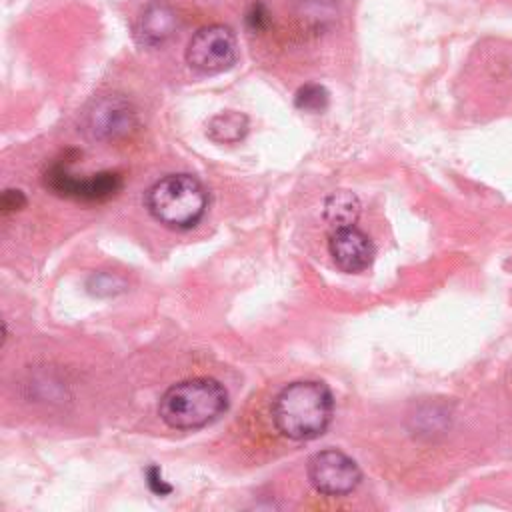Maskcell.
I'll return each instance as SVG.
<instances>
[{"mask_svg":"<svg viewBox=\"0 0 512 512\" xmlns=\"http://www.w3.org/2000/svg\"><path fill=\"white\" fill-rule=\"evenodd\" d=\"M206 134L218 144H236L248 134V118L234 110L220 112L208 120Z\"/></svg>","mask_w":512,"mask_h":512,"instance_id":"obj_10","label":"cell"},{"mask_svg":"<svg viewBox=\"0 0 512 512\" xmlns=\"http://www.w3.org/2000/svg\"><path fill=\"white\" fill-rule=\"evenodd\" d=\"M334 414L332 392L324 382L298 380L280 390L272 406L278 432L290 440L306 442L322 436Z\"/></svg>","mask_w":512,"mask_h":512,"instance_id":"obj_1","label":"cell"},{"mask_svg":"<svg viewBox=\"0 0 512 512\" xmlns=\"http://www.w3.org/2000/svg\"><path fill=\"white\" fill-rule=\"evenodd\" d=\"M228 408V392L214 378H190L170 386L158 404V414L170 428L198 430L218 420Z\"/></svg>","mask_w":512,"mask_h":512,"instance_id":"obj_2","label":"cell"},{"mask_svg":"<svg viewBox=\"0 0 512 512\" xmlns=\"http://www.w3.org/2000/svg\"><path fill=\"white\" fill-rule=\"evenodd\" d=\"M358 464L344 452L328 448L316 452L308 462L310 484L326 496H346L360 484Z\"/></svg>","mask_w":512,"mask_h":512,"instance_id":"obj_5","label":"cell"},{"mask_svg":"<svg viewBox=\"0 0 512 512\" xmlns=\"http://www.w3.org/2000/svg\"><path fill=\"white\" fill-rule=\"evenodd\" d=\"M328 250L334 264L348 274L364 272L372 264L376 254L370 236L354 224L334 228L328 240Z\"/></svg>","mask_w":512,"mask_h":512,"instance_id":"obj_8","label":"cell"},{"mask_svg":"<svg viewBox=\"0 0 512 512\" xmlns=\"http://www.w3.org/2000/svg\"><path fill=\"white\" fill-rule=\"evenodd\" d=\"M238 56L236 36L224 24H208L196 30L186 46V62L202 74H218L234 66Z\"/></svg>","mask_w":512,"mask_h":512,"instance_id":"obj_4","label":"cell"},{"mask_svg":"<svg viewBox=\"0 0 512 512\" xmlns=\"http://www.w3.org/2000/svg\"><path fill=\"white\" fill-rule=\"evenodd\" d=\"M296 106L306 112H322L328 106V92L320 84H304L294 98Z\"/></svg>","mask_w":512,"mask_h":512,"instance_id":"obj_12","label":"cell"},{"mask_svg":"<svg viewBox=\"0 0 512 512\" xmlns=\"http://www.w3.org/2000/svg\"><path fill=\"white\" fill-rule=\"evenodd\" d=\"M178 28V16L174 8L162 0L150 2L134 24V38L138 44L156 48L162 46Z\"/></svg>","mask_w":512,"mask_h":512,"instance_id":"obj_9","label":"cell"},{"mask_svg":"<svg viewBox=\"0 0 512 512\" xmlns=\"http://www.w3.org/2000/svg\"><path fill=\"white\" fill-rule=\"evenodd\" d=\"M44 182L50 190H54L60 196L84 200V202L108 200L122 186V178L116 172H100L88 178H76L62 164H56L54 168H50L44 176Z\"/></svg>","mask_w":512,"mask_h":512,"instance_id":"obj_7","label":"cell"},{"mask_svg":"<svg viewBox=\"0 0 512 512\" xmlns=\"http://www.w3.org/2000/svg\"><path fill=\"white\" fill-rule=\"evenodd\" d=\"M270 18H268V10L264 4L260 2H254L248 12H246V26L252 30V32H262L266 26H268Z\"/></svg>","mask_w":512,"mask_h":512,"instance_id":"obj_13","label":"cell"},{"mask_svg":"<svg viewBox=\"0 0 512 512\" xmlns=\"http://www.w3.org/2000/svg\"><path fill=\"white\" fill-rule=\"evenodd\" d=\"M146 478H148L150 490L156 492V494H160V496H164V494H168V492L172 490V486L162 480V474H160V470H158L156 466H150V468L146 470Z\"/></svg>","mask_w":512,"mask_h":512,"instance_id":"obj_15","label":"cell"},{"mask_svg":"<svg viewBox=\"0 0 512 512\" xmlns=\"http://www.w3.org/2000/svg\"><path fill=\"white\" fill-rule=\"evenodd\" d=\"M26 206V196L22 190H16V188H8L2 192V198H0V208L4 214L8 212H16L20 208Z\"/></svg>","mask_w":512,"mask_h":512,"instance_id":"obj_14","label":"cell"},{"mask_svg":"<svg viewBox=\"0 0 512 512\" xmlns=\"http://www.w3.org/2000/svg\"><path fill=\"white\" fill-rule=\"evenodd\" d=\"M136 122L128 100L116 94L102 96L90 104L82 118V130L96 140H116L132 130Z\"/></svg>","mask_w":512,"mask_h":512,"instance_id":"obj_6","label":"cell"},{"mask_svg":"<svg viewBox=\"0 0 512 512\" xmlns=\"http://www.w3.org/2000/svg\"><path fill=\"white\" fill-rule=\"evenodd\" d=\"M146 208L166 228L186 230L202 220L208 208V196L194 176L168 174L148 188Z\"/></svg>","mask_w":512,"mask_h":512,"instance_id":"obj_3","label":"cell"},{"mask_svg":"<svg viewBox=\"0 0 512 512\" xmlns=\"http://www.w3.org/2000/svg\"><path fill=\"white\" fill-rule=\"evenodd\" d=\"M360 214V202L356 198V194L348 192V190H338L332 192L326 202H324V218L334 226H350L356 222Z\"/></svg>","mask_w":512,"mask_h":512,"instance_id":"obj_11","label":"cell"}]
</instances>
